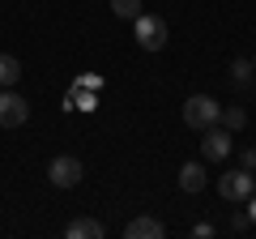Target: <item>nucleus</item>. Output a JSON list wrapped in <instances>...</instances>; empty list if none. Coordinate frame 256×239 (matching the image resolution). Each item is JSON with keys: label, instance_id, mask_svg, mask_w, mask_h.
<instances>
[{"label": "nucleus", "instance_id": "1", "mask_svg": "<svg viewBox=\"0 0 256 239\" xmlns=\"http://www.w3.org/2000/svg\"><path fill=\"white\" fill-rule=\"evenodd\" d=\"M218 120H222V107H218V98H210V94H192V98L184 102V124H188V128L205 132V128H214Z\"/></svg>", "mask_w": 256, "mask_h": 239}, {"label": "nucleus", "instance_id": "2", "mask_svg": "<svg viewBox=\"0 0 256 239\" xmlns=\"http://www.w3.org/2000/svg\"><path fill=\"white\" fill-rule=\"evenodd\" d=\"M132 38H137L141 52H162L166 47V22L154 18V13H141V18L132 22Z\"/></svg>", "mask_w": 256, "mask_h": 239}, {"label": "nucleus", "instance_id": "3", "mask_svg": "<svg viewBox=\"0 0 256 239\" xmlns=\"http://www.w3.org/2000/svg\"><path fill=\"white\" fill-rule=\"evenodd\" d=\"M218 192H222V201H248V196L256 192V171H248V166H239V171H226V175H218Z\"/></svg>", "mask_w": 256, "mask_h": 239}, {"label": "nucleus", "instance_id": "4", "mask_svg": "<svg viewBox=\"0 0 256 239\" xmlns=\"http://www.w3.org/2000/svg\"><path fill=\"white\" fill-rule=\"evenodd\" d=\"M30 120V102L22 98L18 90H0V128H22V124H26Z\"/></svg>", "mask_w": 256, "mask_h": 239}, {"label": "nucleus", "instance_id": "5", "mask_svg": "<svg viewBox=\"0 0 256 239\" xmlns=\"http://www.w3.org/2000/svg\"><path fill=\"white\" fill-rule=\"evenodd\" d=\"M82 175H86V166H82V158H73V154L52 158V166H47V180H52L56 188H77Z\"/></svg>", "mask_w": 256, "mask_h": 239}, {"label": "nucleus", "instance_id": "6", "mask_svg": "<svg viewBox=\"0 0 256 239\" xmlns=\"http://www.w3.org/2000/svg\"><path fill=\"white\" fill-rule=\"evenodd\" d=\"M201 154L210 158V162H226L230 158V128H205L201 132Z\"/></svg>", "mask_w": 256, "mask_h": 239}, {"label": "nucleus", "instance_id": "7", "mask_svg": "<svg viewBox=\"0 0 256 239\" xmlns=\"http://www.w3.org/2000/svg\"><path fill=\"white\" fill-rule=\"evenodd\" d=\"M166 226L158 218H150V214H137V218L124 222V239H162Z\"/></svg>", "mask_w": 256, "mask_h": 239}, {"label": "nucleus", "instance_id": "8", "mask_svg": "<svg viewBox=\"0 0 256 239\" xmlns=\"http://www.w3.org/2000/svg\"><path fill=\"white\" fill-rule=\"evenodd\" d=\"M64 235H68V239H102L107 230H102L98 218H73L68 226H64Z\"/></svg>", "mask_w": 256, "mask_h": 239}, {"label": "nucleus", "instance_id": "9", "mask_svg": "<svg viewBox=\"0 0 256 239\" xmlns=\"http://www.w3.org/2000/svg\"><path fill=\"white\" fill-rule=\"evenodd\" d=\"M180 188L184 192H201L205 188V166L201 162H184L180 166Z\"/></svg>", "mask_w": 256, "mask_h": 239}, {"label": "nucleus", "instance_id": "10", "mask_svg": "<svg viewBox=\"0 0 256 239\" xmlns=\"http://www.w3.org/2000/svg\"><path fill=\"white\" fill-rule=\"evenodd\" d=\"M22 82V60L9 52H0V90H9V86Z\"/></svg>", "mask_w": 256, "mask_h": 239}, {"label": "nucleus", "instance_id": "11", "mask_svg": "<svg viewBox=\"0 0 256 239\" xmlns=\"http://www.w3.org/2000/svg\"><path fill=\"white\" fill-rule=\"evenodd\" d=\"M111 13H116L120 22H137L146 9H141V0H111Z\"/></svg>", "mask_w": 256, "mask_h": 239}, {"label": "nucleus", "instance_id": "12", "mask_svg": "<svg viewBox=\"0 0 256 239\" xmlns=\"http://www.w3.org/2000/svg\"><path fill=\"white\" fill-rule=\"evenodd\" d=\"M218 124L235 132V128H244V124H248V116H244V107H222V120H218Z\"/></svg>", "mask_w": 256, "mask_h": 239}, {"label": "nucleus", "instance_id": "13", "mask_svg": "<svg viewBox=\"0 0 256 239\" xmlns=\"http://www.w3.org/2000/svg\"><path fill=\"white\" fill-rule=\"evenodd\" d=\"M230 77H235V86H252V77H256L252 60H235V64H230Z\"/></svg>", "mask_w": 256, "mask_h": 239}, {"label": "nucleus", "instance_id": "14", "mask_svg": "<svg viewBox=\"0 0 256 239\" xmlns=\"http://www.w3.org/2000/svg\"><path fill=\"white\" fill-rule=\"evenodd\" d=\"M210 235H214L210 222H196V226H192V239H210Z\"/></svg>", "mask_w": 256, "mask_h": 239}, {"label": "nucleus", "instance_id": "15", "mask_svg": "<svg viewBox=\"0 0 256 239\" xmlns=\"http://www.w3.org/2000/svg\"><path fill=\"white\" fill-rule=\"evenodd\" d=\"M252 226V218H248V214H235V218H230V230H248Z\"/></svg>", "mask_w": 256, "mask_h": 239}, {"label": "nucleus", "instance_id": "16", "mask_svg": "<svg viewBox=\"0 0 256 239\" xmlns=\"http://www.w3.org/2000/svg\"><path fill=\"white\" fill-rule=\"evenodd\" d=\"M239 166H248V171H256V150H244V154H239Z\"/></svg>", "mask_w": 256, "mask_h": 239}, {"label": "nucleus", "instance_id": "17", "mask_svg": "<svg viewBox=\"0 0 256 239\" xmlns=\"http://www.w3.org/2000/svg\"><path fill=\"white\" fill-rule=\"evenodd\" d=\"M244 205H248V218H252V226H256V192H252V196H248V201H244Z\"/></svg>", "mask_w": 256, "mask_h": 239}, {"label": "nucleus", "instance_id": "18", "mask_svg": "<svg viewBox=\"0 0 256 239\" xmlns=\"http://www.w3.org/2000/svg\"><path fill=\"white\" fill-rule=\"evenodd\" d=\"M252 68H256V56H252Z\"/></svg>", "mask_w": 256, "mask_h": 239}]
</instances>
